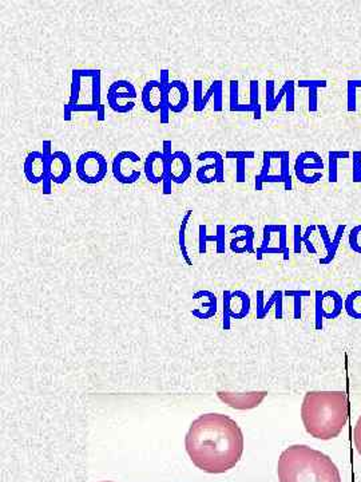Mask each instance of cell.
<instances>
[{
  "label": "cell",
  "instance_id": "obj_1",
  "mask_svg": "<svg viewBox=\"0 0 361 482\" xmlns=\"http://www.w3.org/2000/svg\"><path fill=\"white\" fill-rule=\"evenodd\" d=\"M191 462L209 474L233 469L244 453V432L226 414L209 413L193 421L185 437Z\"/></svg>",
  "mask_w": 361,
  "mask_h": 482
},
{
  "label": "cell",
  "instance_id": "obj_2",
  "mask_svg": "<svg viewBox=\"0 0 361 482\" xmlns=\"http://www.w3.org/2000/svg\"><path fill=\"white\" fill-rule=\"evenodd\" d=\"M349 399L345 391H308L301 405L305 430L321 441L340 435L348 422Z\"/></svg>",
  "mask_w": 361,
  "mask_h": 482
},
{
  "label": "cell",
  "instance_id": "obj_3",
  "mask_svg": "<svg viewBox=\"0 0 361 482\" xmlns=\"http://www.w3.org/2000/svg\"><path fill=\"white\" fill-rule=\"evenodd\" d=\"M280 482H341L332 458L307 445L286 448L277 463Z\"/></svg>",
  "mask_w": 361,
  "mask_h": 482
},
{
  "label": "cell",
  "instance_id": "obj_4",
  "mask_svg": "<svg viewBox=\"0 0 361 482\" xmlns=\"http://www.w3.org/2000/svg\"><path fill=\"white\" fill-rule=\"evenodd\" d=\"M78 177L89 185H95L104 181L108 172L107 160L102 153L87 151L82 153L75 165Z\"/></svg>",
  "mask_w": 361,
  "mask_h": 482
},
{
  "label": "cell",
  "instance_id": "obj_5",
  "mask_svg": "<svg viewBox=\"0 0 361 482\" xmlns=\"http://www.w3.org/2000/svg\"><path fill=\"white\" fill-rule=\"evenodd\" d=\"M141 162L142 160L139 154L132 151H122L118 153L113 160V166H111L113 176L118 182L124 185L135 184L137 181H139L142 175L139 169Z\"/></svg>",
  "mask_w": 361,
  "mask_h": 482
},
{
  "label": "cell",
  "instance_id": "obj_6",
  "mask_svg": "<svg viewBox=\"0 0 361 482\" xmlns=\"http://www.w3.org/2000/svg\"><path fill=\"white\" fill-rule=\"evenodd\" d=\"M137 89L128 79H118L113 82L107 91V102L113 111L125 114L135 107Z\"/></svg>",
  "mask_w": 361,
  "mask_h": 482
},
{
  "label": "cell",
  "instance_id": "obj_7",
  "mask_svg": "<svg viewBox=\"0 0 361 482\" xmlns=\"http://www.w3.org/2000/svg\"><path fill=\"white\" fill-rule=\"evenodd\" d=\"M217 397L225 405L234 410H253L262 404L268 397V393L261 391H248V393H231V391H218Z\"/></svg>",
  "mask_w": 361,
  "mask_h": 482
},
{
  "label": "cell",
  "instance_id": "obj_8",
  "mask_svg": "<svg viewBox=\"0 0 361 482\" xmlns=\"http://www.w3.org/2000/svg\"><path fill=\"white\" fill-rule=\"evenodd\" d=\"M344 307V300L341 295L336 291L328 292H316V309H317V329L321 327V318L325 315L329 319H336Z\"/></svg>",
  "mask_w": 361,
  "mask_h": 482
},
{
  "label": "cell",
  "instance_id": "obj_9",
  "mask_svg": "<svg viewBox=\"0 0 361 482\" xmlns=\"http://www.w3.org/2000/svg\"><path fill=\"white\" fill-rule=\"evenodd\" d=\"M141 101L148 113H159L161 107L166 102V89L159 80H148L142 87Z\"/></svg>",
  "mask_w": 361,
  "mask_h": 482
},
{
  "label": "cell",
  "instance_id": "obj_10",
  "mask_svg": "<svg viewBox=\"0 0 361 482\" xmlns=\"http://www.w3.org/2000/svg\"><path fill=\"white\" fill-rule=\"evenodd\" d=\"M167 175L173 179V184L182 185L185 184L191 175V161L187 153L177 151L166 162Z\"/></svg>",
  "mask_w": 361,
  "mask_h": 482
},
{
  "label": "cell",
  "instance_id": "obj_11",
  "mask_svg": "<svg viewBox=\"0 0 361 482\" xmlns=\"http://www.w3.org/2000/svg\"><path fill=\"white\" fill-rule=\"evenodd\" d=\"M47 173L54 184H65L71 175V160L67 153L62 151L54 152L50 160H47Z\"/></svg>",
  "mask_w": 361,
  "mask_h": 482
},
{
  "label": "cell",
  "instance_id": "obj_12",
  "mask_svg": "<svg viewBox=\"0 0 361 482\" xmlns=\"http://www.w3.org/2000/svg\"><path fill=\"white\" fill-rule=\"evenodd\" d=\"M23 169L28 182L34 185L42 184L47 175V160L42 152L34 151L27 155Z\"/></svg>",
  "mask_w": 361,
  "mask_h": 482
},
{
  "label": "cell",
  "instance_id": "obj_13",
  "mask_svg": "<svg viewBox=\"0 0 361 482\" xmlns=\"http://www.w3.org/2000/svg\"><path fill=\"white\" fill-rule=\"evenodd\" d=\"M166 158L163 157L162 152L149 153L145 162H143V172L146 179L154 185L162 184L163 178L167 173V168H166Z\"/></svg>",
  "mask_w": 361,
  "mask_h": 482
},
{
  "label": "cell",
  "instance_id": "obj_14",
  "mask_svg": "<svg viewBox=\"0 0 361 482\" xmlns=\"http://www.w3.org/2000/svg\"><path fill=\"white\" fill-rule=\"evenodd\" d=\"M166 101L173 113H182L189 105V89L185 82L174 79L166 89Z\"/></svg>",
  "mask_w": 361,
  "mask_h": 482
},
{
  "label": "cell",
  "instance_id": "obj_15",
  "mask_svg": "<svg viewBox=\"0 0 361 482\" xmlns=\"http://www.w3.org/2000/svg\"><path fill=\"white\" fill-rule=\"evenodd\" d=\"M324 160L317 152L307 151L300 153L294 162V175L299 179L305 176L307 171H323L324 169Z\"/></svg>",
  "mask_w": 361,
  "mask_h": 482
},
{
  "label": "cell",
  "instance_id": "obj_16",
  "mask_svg": "<svg viewBox=\"0 0 361 482\" xmlns=\"http://www.w3.org/2000/svg\"><path fill=\"white\" fill-rule=\"evenodd\" d=\"M345 228H347V226H338V227H337V230H336L335 239L331 240L325 226H318V227H317L318 233H320V236H321V239H323V243H324V245H325V248H327V252H328L327 256H325V259H321V260H320L321 264H328V263H331V261L335 259L336 252H337V250H338V245H340V241H341V239H342V234H344V232H345Z\"/></svg>",
  "mask_w": 361,
  "mask_h": 482
},
{
  "label": "cell",
  "instance_id": "obj_17",
  "mask_svg": "<svg viewBox=\"0 0 361 482\" xmlns=\"http://www.w3.org/2000/svg\"><path fill=\"white\" fill-rule=\"evenodd\" d=\"M198 161H213L217 168V182L222 184L225 182V164H224V157L221 153L216 151H207V152L200 153L197 155Z\"/></svg>",
  "mask_w": 361,
  "mask_h": 482
},
{
  "label": "cell",
  "instance_id": "obj_18",
  "mask_svg": "<svg viewBox=\"0 0 361 482\" xmlns=\"http://www.w3.org/2000/svg\"><path fill=\"white\" fill-rule=\"evenodd\" d=\"M317 229V226H310L307 228V232L304 236H301V227L300 226H294V251L297 254L301 252V243H304L308 248L310 254H316V250L313 247V244L310 243V237L312 232H314Z\"/></svg>",
  "mask_w": 361,
  "mask_h": 482
},
{
  "label": "cell",
  "instance_id": "obj_19",
  "mask_svg": "<svg viewBox=\"0 0 361 482\" xmlns=\"http://www.w3.org/2000/svg\"><path fill=\"white\" fill-rule=\"evenodd\" d=\"M344 308L347 314L353 319H361V289L351 292L344 300Z\"/></svg>",
  "mask_w": 361,
  "mask_h": 482
},
{
  "label": "cell",
  "instance_id": "obj_20",
  "mask_svg": "<svg viewBox=\"0 0 361 482\" xmlns=\"http://www.w3.org/2000/svg\"><path fill=\"white\" fill-rule=\"evenodd\" d=\"M200 240H201V252H205V243L207 240H214L218 243V254L224 252L225 251V243H224V239H225V226H218L217 227V236L216 237H207V227L205 226H201L200 227Z\"/></svg>",
  "mask_w": 361,
  "mask_h": 482
},
{
  "label": "cell",
  "instance_id": "obj_21",
  "mask_svg": "<svg viewBox=\"0 0 361 482\" xmlns=\"http://www.w3.org/2000/svg\"><path fill=\"white\" fill-rule=\"evenodd\" d=\"M361 89V79H352L347 83V110L355 113L358 110V90Z\"/></svg>",
  "mask_w": 361,
  "mask_h": 482
},
{
  "label": "cell",
  "instance_id": "obj_22",
  "mask_svg": "<svg viewBox=\"0 0 361 482\" xmlns=\"http://www.w3.org/2000/svg\"><path fill=\"white\" fill-rule=\"evenodd\" d=\"M98 109L93 105V103H77V105H71V103H66L63 107V118L65 121H71L73 118V113H95L97 114Z\"/></svg>",
  "mask_w": 361,
  "mask_h": 482
},
{
  "label": "cell",
  "instance_id": "obj_23",
  "mask_svg": "<svg viewBox=\"0 0 361 482\" xmlns=\"http://www.w3.org/2000/svg\"><path fill=\"white\" fill-rule=\"evenodd\" d=\"M289 161H290V152L289 151H283V155L280 158V175H281V178H283L285 190H292L293 189Z\"/></svg>",
  "mask_w": 361,
  "mask_h": 482
},
{
  "label": "cell",
  "instance_id": "obj_24",
  "mask_svg": "<svg viewBox=\"0 0 361 482\" xmlns=\"http://www.w3.org/2000/svg\"><path fill=\"white\" fill-rule=\"evenodd\" d=\"M262 157H264L262 169H261L259 175H257L256 178H255V188H256V190H261V189H262V185H264V182H265V178L270 175L272 162H273V160H272V157H270V154H269V151H265L264 154H262Z\"/></svg>",
  "mask_w": 361,
  "mask_h": 482
},
{
  "label": "cell",
  "instance_id": "obj_25",
  "mask_svg": "<svg viewBox=\"0 0 361 482\" xmlns=\"http://www.w3.org/2000/svg\"><path fill=\"white\" fill-rule=\"evenodd\" d=\"M197 179L201 184H211L217 182V168L216 164H207L204 166H200L197 171Z\"/></svg>",
  "mask_w": 361,
  "mask_h": 482
},
{
  "label": "cell",
  "instance_id": "obj_26",
  "mask_svg": "<svg viewBox=\"0 0 361 482\" xmlns=\"http://www.w3.org/2000/svg\"><path fill=\"white\" fill-rule=\"evenodd\" d=\"M211 87L214 90L213 94V110L216 113L222 111L224 109V82L221 79H217L211 83Z\"/></svg>",
  "mask_w": 361,
  "mask_h": 482
},
{
  "label": "cell",
  "instance_id": "obj_27",
  "mask_svg": "<svg viewBox=\"0 0 361 482\" xmlns=\"http://www.w3.org/2000/svg\"><path fill=\"white\" fill-rule=\"evenodd\" d=\"M251 102L249 105L255 107V120H261L262 111H261V105H259V83L257 79H252L251 80Z\"/></svg>",
  "mask_w": 361,
  "mask_h": 482
},
{
  "label": "cell",
  "instance_id": "obj_28",
  "mask_svg": "<svg viewBox=\"0 0 361 482\" xmlns=\"http://www.w3.org/2000/svg\"><path fill=\"white\" fill-rule=\"evenodd\" d=\"M275 101H276V82L273 79H268L265 83V110L272 113L275 111Z\"/></svg>",
  "mask_w": 361,
  "mask_h": 482
},
{
  "label": "cell",
  "instance_id": "obj_29",
  "mask_svg": "<svg viewBox=\"0 0 361 482\" xmlns=\"http://www.w3.org/2000/svg\"><path fill=\"white\" fill-rule=\"evenodd\" d=\"M194 101H193V106H194V111L196 113H201L202 110H205V105H204V87H202V80L200 79H196L194 83Z\"/></svg>",
  "mask_w": 361,
  "mask_h": 482
},
{
  "label": "cell",
  "instance_id": "obj_30",
  "mask_svg": "<svg viewBox=\"0 0 361 482\" xmlns=\"http://www.w3.org/2000/svg\"><path fill=\"white\" fill-rule=\"evenodd\" d=\"M285 87H286V93H285V110L288 113H292L294 111V89H296V82L289 79L286 80L284 83Z\"/></svg>",
  "mask_w": 361,
  "mask_h": 482
},
{
  "label": "cell",
  "instance_id": "obj_31",
  "mask_svg": "<svg viewBox=\"0 0 361 482\" xmlns=\"http://www.w3.org/2000/svg\"><path fill=\"white\" fill-rule=\"evenodd\" d=\"M73 80H71V94H70V101L69 103L71 105H77L79 96H80V86H82V76H79L78 69H74L73 73Z\"/></svg>",
  "mask_w": 361,
  "mask_h": 482
},
{
  "label": "cell",
  "instance_id": "obj_32",
  "mask_svg": "<svg viewBox=\"0 0 361 482\" xmlns=\"http://www.w3.org/2000/svg\"><path fill=\"white\" fill-rule=\"evenodd\" d=\"M240 82L237 79H233L229 83V109L231 111H235V109L238 107L240 102Z\"/></svg>",
  "mask_w": 361,
  "mask_h": 482
},
{
  "label": "cell",
  "instance_id": "obj_33",
  "mask_svg": "<svg viewBox=\"0 0 361 482\" xmlns=\"http://www.w3.org/2000/svg\"><path fill=\"white\" fill-rule=\"evenodd\" d=\"M352 179L356 184L361 182V152L355 151L352 153Z\"/></svg>",
  "mask_w": 361,
  "mask_h": 482
},
{
  "label": "cell",
  "instance_id": "obj_34",
  "mask_svg": "<svg viewBox=\"0 0 361 482\" xmlns=\"http://www.w3.org/2000/svg\"><path fill=\"white\" fill-rule=\"evenodd\" d=\"M349 247L352 251L361 254V226H356L349 233Z\"/></svg>",
  "mask_w": 361,
  "mask_h": 482
},
{
  "label": "cell",
  "instance_id": "obj_35",
  "mask_svg": "<svg viewBox=\"0 0 361 482\" xmlns=\"http://www.w3.org/2000/svg\"><path fill=\"white\" fill-rule=\"evenodd\" d=\"M328 82L324 79H301L297 82V87L300 89H325Z\"/></svg>",
  "mask_w": 361,
  "mask_h": 482
},
{
  "label": "cell",
  "instance_id": "obj_36",
  "mask_svg": "<svg viewBox=\"0 0 361 482\" xmlns=\"http://www.w3.org/2000/svg\"><path fill=\"white\" fill-rule=\"evenodd\" d=\"M101 86H102V82H101V76H95L93 79V89H91V93H93V101L91 103L98 109L102 102H101Z\"/></svg>",
  "mask_w": 361,
  "mask_h": 482
},
{
  "label": "cell",
  "instance_id": "obj_37",
  "mask_svg": "<svg viewBox=\"0 0 361 482\" xmlns=\"http://www.w3.org/2000/svg\"><path fill=\"white\" fill-rule=\"evenodd\" d=\"M328 157H329V176H328V179L331 184H335L337 182V178H338V160L336 158L335 155L332 153H328Z\"/></svg>",
  "mask_w": 361,
  "mask_h": 482
},
{
  "label": "cell",
  "instance_id": "obj_38",
  "mask_svg": "<svg viewBox=\"0 0 361 482\" xmlns=\"http://www.w3.org/2000/svg\"><path fill=\"white\" fill-rule=\"evenodd\" d=\"M226 158H231V160H251V158H255L256 157V152L255 151H228L226 152Z\"/></svg>",
  "mask_w": 361,
  "mask_h": 482
},
{
  "label": "cell",
  "instance_id": "obj_39",
  "mask_svg": "<svg viewBox=\"0 0 361 482\" xmlns=\"http://www.w3.org/2000/svg\"><path fill=\"white\" fill-rule=\"evenodd\" d=\"M235 182L242 184L246 181V160H237L235 164Z\"/></svg>",
  "mask_w": 361,
  "mask_h": 482
},
{
  "label": "cell",
  "instance_id": "obj_40",
  "mask_svg": "<svg viewBox=\"0 0 361 482\" xmlns=\"http://www.w3.org/2000/svg\"><path fill=\"white\" fill-rule=\"evenodd\" d=\"M308 110L310 113L318 110V89H308Z\"/></svg>",
  "mask_w": 361,
  "mask_h": 482
},
{
  "label": "cell",
  "instance_id": "obj_41",
  "mask_svg": "<svg viewBox=\"0 0 361 482\" xmlns=\"http://www.w3.org/2000/svg\"><path fill=\"white\" fill-rule=\"evenodd\" d=\"M353 443H355L356 450L359 452V454L361 456V417L358 419V422L355 425V429H353Z\"/></svg>",
  "mask_w": 361,
  "mask_h": 482
},
{
  "label": "cell",
  "instance_id": "obj_42",
  "mask_svg": "<svg viewBox=\"0 0 361 482\" xmlns=\"http://www.w3.org/2000/svg\"><path fill=\"white\" fill-rule=\"evenodd\" d=\"M169 121H170V107L166 101L159 110V122L162 125H166V124H169Z\"/></svg>",
  "mask_w": 361,
  "mask_h": 482
},
{
  "label": "cell",
  "instance_id": "obj_43",
  "mask_svg": "<svg viewBox=\"0 0 361 482\" xmlns=\"http://www.w3.org/2000/svg\"><path fill=\"white\" fill-rule=\"evenodd\" d=\"M78 73L82 78H93V79L102 74V72L98 69H78Z\"/></svg>",
  "mask_w": 361,
  "mask_h": 482
},
{
  "label": "cell",
  "instance_id": "obj_44",
  "mask_svg": "<svg viewBox=\"0 0 361 482\" xmlns=\"http://www.w3.org/2000/svg\"><path fill=\"white\" fill-rule=\"evenodd\" d=\"M173 142L172 140H165L162 144V154L166 158V161L173 155Z\"/></svg>",
  "mask_w": 361,
  "mask_h": 482
},
{
  "label": "cell",
  "instance_id": "obj_45",
  "mask_svg": "<svg viewBox=\"0 0 361 482\" xmlns=\"http://www.w3.org/2000/svg\"><path fill=\"white\" fill-rule=\"evenodd\" d=\"M162 190H163V195H172L173 192V179L170 178V176L166 173V176L163 178L162 181Z\"/></svg>",
  "mask_w": 361,
  "mask_h": 482
},
{
  "label": "cell",
  "instance_id": "obj_46",
  "mask_svg": "<svg viewBox=\"0 0 361 482\" xmlns=\"http://www.w3.org/2000/svg\"><path fill=\"white\" fill-rule=\"evenodd\" d=\"M40 152L45 155L46 160H50V158H51V155L54 154V152H52L51 140H45V141L42 142V151H40Z\"/></svg>",
  "mask_w": 361,
  "mask_h": 482
},
{
  "label": "cell",
  "instance_id": "obj_47",
  "mask_svg": "<svg viewBox=\"0 0 361 482\" xmlns=\"http://www.w3.org/2000/svg\"><path fill=\"white\" fill-rule=\"evenodd\" d=\"M170 72L167 70V69H162L161 70V73H159V82H161V85L165 87V89H167V86L170 85Z\"/></svg>",
  "mask_w": 361,
  "mask_h": 482
},
{
  "label": "cell",
  "instance_id": "obj_48",
  "mask_svg": "<svg viewBox=\"0 0 361 482\" xmlns=\"http://www.w3.org/2000/svg\"><path fill=\"white\" fill-rule=\"evenodd\" d=\"M52 178L50 177V175L47 173L46 177L43 179L42 182V190H43V195H51L52 193Z\"/></svg>",
  "mask_w": 361,
  "mask_h": 482
},
{
  "label": "cell",
  "instance_id": "obj_49",
  "mask_svg": "<svg viewBox=\"0 0 361 482\" xmlns=\"http://www.w3.org/2000/svg\"><path fill=\"white\" fill-rule=\"evenodd\" d=\"M285 93H286V87H285V85H283V86H281V89L279 90V93L276 94V101H275V111H276V109L279 107V105L281 103V101L284 100Z\"/></svg>",
  "mask_w": 361,
  "mask_h": 482
},
{
  "label": "cell",
  "instance_id": "obj_50",
  "mask_svg": "<svg viewBox=\"0 0 361 482\" xmlns=\"http://www.w3.org/2000/svg\"><path fill=\"white\" fill-rule=\"evenodd\" d=\"M335 155L337 160H341V158H349L351 157V153L348 151H329Z\"/></svg>",
  "mask_w": 361,
  "mask_h": 482
},
{
  "label": "cell",
  "instance_id": "obj_51",
  "mask_svg": "<svg viewBox=\"0 0 361 482\" xmlns=\"http://www.w3.org/2000/svg\"><path fill=\"white\" fill-rule=\"evenodd\" d=\"M97 118H98V121H104V120H106V110H104V103H102V105L98 107V111H97Z\"/></svg>",
  "mask_w": 361,
  "mask_h": 482
},
{
  "label": "cell",
  "instance_id": "obj_52",
  "mask_svg": "<svg viewBox=\"0 0 361 482\" xmlns=\"http://www.w3.org/2000/svg\"><path fill=\"white\" fill-rule=\"evenodd\" d=\"M213 94H214V90H213V87L210 86L209 90L205 93V97H204V105H205V107H207V103L210 102V100L213 98Z\"/></svg>",
  "mask_w": 361,
  "mask_h": 482
},
{
  "label": "cell",
  "instance_id": "obj_53",
  "mask_svg": "<svg viewBox=\"0 0 361 482\" xmlns=\"http://www.w3.org/2000/svg\"><path fill=\"white\" fill-rule=\"evenodd\" d=\"M100 482H114V481H100Z\"/></svg>",
  "mask_w": 361,
  "mask_h": 482
}]
</instances>
